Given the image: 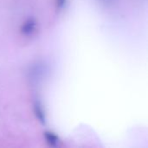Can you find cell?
Segmentation results:
<instances>
[{
	"label": "cell",
	"mask_w": 148,
	"mask_h": 148,
	"mask_svg": "<svg viewBox=\"0 0 148 148\" xmlns=\"http://www.w3.org/2000/svg\"><path fill=\"white\" fill-rule=\"evenodd\" d=\"M47 70V66L43 62L38 61L31 64L28 71V78L30 83L32 85L39 84L45 77Z\"/></svg>",
	"instance_id": "6da1fadb"
},
{
	"label": "cell",
	"mask_w": 148,
	"mask_h": 148,
	"mask_svg": "<svg viewBox=\"0 0 148 148\" xmlns=\"http://www.w3.org/2000/svg\"><path fill=\"white\" fill-rule=\"evenodd\" d=\"M33 111L36 118L41 124L46 123V113L42 103L39 100H36L33 103Z\"/></svg>",
	"instance_id": "7a4b0ae2"
},
{
	"label": "cell",
	"mask_w": 148,
	"mask_h": 148,
	"mask_svg": "<svg viewBox=\"0 0 148 148\" xmlns=\"http://www.w3.org/2000/svg\"><path fill=\"white\" fill-rule=\"evenodd\" d=\"M36 27V21L34 18L30 17L23 23V24L20 28V30L23 35L29 36L35 32Z\"/></svg>",
	"instance_id": "3957f363"
},
{
	"label": "cell",
	"mask_w": 148,
	"mask_h": 148,
	"mask_svg": "<svg viewBox=\"0 0 148 148\" xmlns=\"http://www.w3.org/2000/svg\"><path fill=\"white\" fill-rule=\"evenodd\" d=\"M44 138L46 142L50 146V147H56L59 144V138L58 136L54 134L53 132L50 131H47L44 134Z\"/></svg>",
	"instance_id": "277c9868"
},
{
	"label": "cell",
	"mask_w": 148,
	"mask_h": 148,
	"mask_svg": "<svg viewBox=\"0 0 148 148\" xmlns=\"http://www.w3.org/2000/svg\"><path fill=\"white\" fill-rule=\"evenodd\" d=\"M67 0H56V5L58 10H62L66 5Z\"/></svg>",
	"instance_id": "5b68a950"
}]
</instances>
